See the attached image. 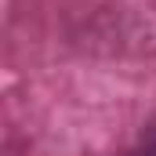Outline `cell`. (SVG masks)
Returning a JSON list of instances; mask_svg holds the SVG:
<instances>
[{
	"mask_svg": "<svg viewBox=\"0 0 156 156\" xmlns=\"http://www.w3.org/2000/svg\"><path fill=\"white\" fill-rule=\"evenodd\" d=\"M138 156H156V142H153V145H145V149H142Z\"/></svg>",
	"mask_w": 156,
	"mask_h": 156,
	"instance_id": "obj_1",
	"label": "cell"
}]
</instances>
